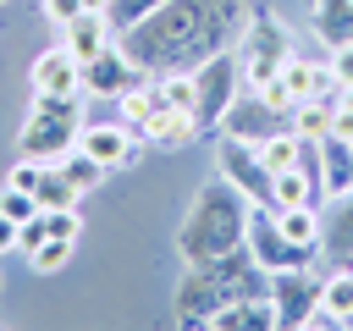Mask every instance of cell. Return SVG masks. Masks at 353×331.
Returning <instances> with one entry per match:
<instances>
[{"instance_id":"obj_12","label":"cell","mask_w":353,"mask_h":331,"mask_svg":"<svg viewBox=\"0 0 353 331\" xmlns=\"http://www.w3.org/2000/svg\"><path fill=\"white\" fill-rule=\"evenodd\" d=\"M276 116H281V110H276L259 88L243 83V94H237L232 110L221 116V132H226V138H243V143H265V138L276 132Z\"/></svg>"},{"instance_id":"obj_16","label":"cell","mask_w":353,"mask_h":331,"mask_svg":"<svg viewBox=\"0 0 353 331\" xmlns=\"http://www.w3.org/2000/svg\"><path fill=\"white\" fill-rule=\"evenodd\" d=\"M276 77H281V88H287V99H292V105L336 94V77H331V66H320V61H309V55H292V61H287Z\"/></svg>"},{"instance_id":"obj_18","label":"cell","mask_w":353,"mask_h":331,"mask_svg":"<svg viewBox=\"0 0 353 331\" xmlns=\"http://www.w3.org/2000/svg\"><path fill=\"white\" fill-rule=\"evenodd\" d=\"M61 33H66L61 44H66L77 61H94L105 44H116V22H110V11H83V17H77V22H66Z\"/></svg>"},{"instance_id":"obj_31","label":"cell","mask_w":353,"mask_h":331,"mask_svg":"<svg viewBox=\"0 0 353 331\" xmlns=\"http://www.w3.org/2000/svg\"><path fill=\"white\" fill-rule=\"evenodd\" d=\"M39 11H44V22L66 28V22H77V17L88 11V0H39Z\"/></svg>"},{"instance_id":"obj_9","label":"cell","mask_w":353,"mask_h":331,"mask_svg":"<svg viewBox=\"0 0 353 331\" xmlns=\"http://www.w3.org/2000/svg\"><path fill=\"white\" fill-rule=\"evenodd\" d=\"M215 166H221V177L237 182L254 204H270V166L259 160V143H243V138H226V132H221Z\"/></svg>"},{"instance_id":"obj_8","label":"cell","mask_w":353,"mask_h":331,"mask_svg":"<svg viewBox=\"0 0 353 331\" xmlns=\"http://www.w3.org/2000/svg\"><path fill=\"white\" fill-rule=\"evenodd\" d=\"M320 281L314 265H298V270H276L270 276V309H276V331H303L320 320Z\"/></svg>"},{"instance_id":"obj_11","label":"cell","mask_w":353,"mask_h":331,"mask_svg":"<svg viewBox=\"0 0 353 331\" xmlns=\"http://www.w3.org/2000/svg\"><path fill=\"white\" fill-rule=\"evenodd\" d=\"M28 88H33V94H55V99H83V61H77L66 44H55V50L33 55Z\"/></svg>"},{"instance_id":"obj_3","label":"cell","mask_w":353,"mask_h":331,"mask_svg":"<svg viewBox=\"0 0 353 331\" xmlns=\"http://www.w3.org/2000/svg\"><path fill=\"white\" fill-rule=\"evenodd\" d=\"M270 292V270L248 254V248H232L210 265H182V281H176V320L182 325H210L215 309L237 303V298H265Z\"/></svg>"},{"instance_id":"obj_24","label":"cell","mask_w":353,"mask_h":331,"mask_svg":"<svg viewBox=\"0 0 353 331\" xmlns=\"http://www.w3.org/2000/svg\"><path fill=\"white\" fill-rule=\"evenodd\" d=\"M276 226L292 237V243H309V248H320V204H287V210H276Z\"/></svg>"},{"instance_id":"obj_1","label":"cell","mask_w":353,"mask_h":331,"mask_svg":"<svg viewBox=\"0 0 353 331\" xmlns=\"http://www.w3.org/2000/svg\"><path fill=\"white\" fill-rule=\"evenodd\" d=\"M243 22H248V0H165L116 39L143 77H165V72H193L215 50H232Z\"/></svg>"},{"instance_id":"obj_21","label":"cell","mask_w":353,"mask_h":331,"mask_svg":"<svg viewBox=\"0 0 353 331\" xmlns=\"http://www.w3.org/2000/svg\"><path fill=\"white\" fill-rule=\"evenodd\" d=\"M287 204H325V188L320 177H309L303 166H287L270 177V210H287Z\"/></svg>"},{"instance_id":"obj_2","label":"cell","mask_w":353,"mask_h":331,"mask_svg":"<svg viewBox=\"0 0 353 331\" xmlns=\"http://www.w3.org/2000/svg\"><path fill=\"white\" fill-rule=\"evenodd\" d=\"M248 215H254V199L237 182H226L221 171L204 177L193 204H188V215H182V226H176V259L182 265H210V259L243 248Z\"/></svg>"},{"instance_id":"obj_20","label":"cell","mask_w":353,"mask_h":331,"mask_svg":"<svg viewBox=\"0 0 353 331\" xmlns=\"http://www.w3.org/2000/svg\"><path fill=\"white\" fill-rule=\"evenodd\" d=\"M309 33L331 50L353 39V0H309Z\"/></svg>"},{"instance_id":"obj_22","label":"cell","mask_w":353,"mask_h":331,"mask_svg":"<svg viewBox=\"0 0 353 331\" xmlns=\"http://www.w3.org/2000/svg\"><path fill=\"white\" fill-rule=\"evenodd\" d=\"M320 320L325 325H353V265H342L320 281Z\"/></svg>"},{"instance_id":"obj_28","label":"cell","mask_w":353,"mask_h":331,"mask_svg":"<svg viewBox=\"0 0 353 331\" xmlns=\"http://www.w3.org/2000/svg\"><path fill=\"white\" fill-rule=\"evenodd\" d=\"M66 259H72V237H44L39 248H28V265H33L39 276H55Z\"/></svg>"},{"instance_id":"obj_34","label":"cell","mask_w":353,"mask_h":331,"mask_svg":"<svg viewBox=\"0 0 353 331\" xmlns=\"http://www.w3.org/2000/svg\"><path fill=\"white\" fill-rule=\"evenodd\" d=\"M17 248H22V226L11 215H0V254H17Z\"/></svg>"},{"instance_id":"obj_32","label":"cell","mask_w":353,"mask_h":331,"mask_svg":"<svg viewBox=\"0 0 353 331\" xmlns=\"http://www.w3.org/2000/svg\"><path fill=\"white\" fill-rule=\"evenodd\" d=\"M331 132L353 138V88H336L331 94Z\"/></svg>"},{"instance_id":"obj_7","label":"cell","mask_w":353,"mask_h":331,"mask_svg":"<svg viewBox=\"0 0 353 331\" xmlns=\"http://www.w3.org/2000/svg\"><path fill=\"white\" fill-rule=\"evenodd\" d=\"M243 248L276 276V270H298V265H314L320 259V248H309V243H292L281 226H276V210L270 204H254V215H248V237H243Z\"/></svg>"},{"instance_id":"obj_10","label":"cell","mask_w":353,"mask_h":331,"mask_svg":"<svg viewBox=\"0 0 353 331\" xmlns=\"http://www.w3.org/2000/svg\"><path fill=\"white\" fill-rule=\"evenodd\" d=\"M138 77H143V72H138V66H132V55L121 50V39H116V44H105L94 61H83V94H88V99H121Z\"/></svg>"},{"instance_id":"obj_35","label":"cell","mask_w":353,"mask_h":331,"mask_svg":"<svg viewBox=\"0 0 353 331\" xmlns=\"http://www.w3.org/2000/svg\"><path fill=\"white\" fill-rule=\"evenodd\" d=\"M0 6H6V0H0Z\"/></svg>"},{"instance_id":"obj_29","label":"cell","mask_w":353,"mask_h":331,"mask_svg":"<svg viewBox=\"0 0 353 331\" xmlns=\"http://www.w3.org/2000/svg\"><path fill=\"white\" fill-rule=\"evenodd\" d=\"M0 215H11L17 226H28V221L39 215V199H33L28 188H17V182H6V188H0Z\"/></svg>"},{"instance_id":"obj_26","label":"cell","mask_w":353,"mask_h":331,"mask_svg":"<svg viewBox=\"0 0 353 331\" xmlns=\"http://www.w3.org/2000/svg\"><path fill=\"white\" fill-rule=\"evenodd\" d=\"M55 166H61V171H66V177L77 182V193H94V188H99V182L110 177V171H105V166H99V160H94V154L83 149V143H77V149H66V154H61Z\"/></svg>"},{"instance_id":"obj_23","label":"cell","mask_w":353,"mask_h":331,"mask_svg":"<svg viewBox=\"0 0 353 331\" xmlns=\"http://www.w3.org/2000/svg\"><path fill=\"white\" fill-rule=\"evenodd\" d=\"M33 199H39V210H72L83 193H77V182L50 160V166H44V177H39V188H33Z\"/></svg>"},{"instance_id":"obj_13","label":"cell","mask_w":353,"mask_h":331,"mask_svg":"<svg viewBox=\"0 0 353 331\" xmlns=\"http://www.w3.org/2000/svg\"><path fill=\"white\" fill-rule=\"evenodd\" d=\"M77 143H83L105 171H121V166H132V160L143 154V138H138L127 121H88Z\"/></svg>"},{"instance_id":"obj_25","label":"cell","mask_w":353,"mask_h":331,"mask_svg":"<svg viewBox=\"0 0 353 331\" xmlns=\"http://www.w3.org/2000/svg\"><path fill=\"white\" fill-rule=\"evenodd\" d=\"M298 149H303V132H298V127H276V132L259 143V160H265V166H270V177H276V171L298 166Z\"/></svg>"},{"instance_id":"obj_5","label":"cell","mask_w":353,"mask_h":331,"mask_svg":"<svg viewBox=\"0 0 353 331\" xmlns=\"http://www.w3.org/2000/svg\"><path fill=\"white\" fill-rule=\"evenodd\" d=\"M298 50H292V33H287V22L270 11V6H248V22H243V33H237V61H243V83L248 88H259V83H270L287 61H292Z\"/></svg>"},{"instance_id":"obj_30","label":"cell","mask_w":353,"mask_h":331,"mask_svg":"<svg viewBox=\"0 0 353 331\" xmlns=\"http://www.w3.org/2000/svg\"><path fill=\"white\" fill-rule=\"evenodd\" d=\"M165 0H110V22H116V33H127L132 22H143L149 11H160Z\"/></svg>"},{"instance_id":"obj_27","label":"cell","mask_w":353,"mask_h":331,"mask_svg":"<svg viewBox=\"0 0 353 331\" xmlns=\"http://www.w3.org/2000/svg\"><path fill=\"white\" fill-rule=\"evenodd\" d=\"M292 127H298L303 138H325V132H331V94H325V99L292 105Z\"/></svg>"},{"instance_id":"obj_17","label":"cell","mask_w":353,"mask_h":331,"mask_svg":"<svg viewBox=\"0 0 353 331\" xmlns=\"http://www.w3.org/2000/svg\"><path fill=\"white\" fill-rule=\"evenodd\" d=\"M320 182H325V199L353 193V138H342V132L320 138Z\"/></svg>"},{"instance_id":"obj_4","label":"cell","mask_w":353,"mask_h":331,"mask_svg":"<svg viewBox=\"0 0 353 331\" xmlns=\"http://www.w3.org/2000/svg\"><path fill=\"white\" fill-rule=\"evenodd\" d=\"M83 138V105L77 99H55V94H33V110L17 132V154L33 160H61L66 149H77Z\"/></svg>"},{"instance_id":"obj_14","label":"cell","mask_w":353,"mask_h":331,"mask_svg":"<svg viewBox=\"0 0 353 331\" xmlns=\"http://www.w3.org/2000/svg\"><path fill=\"white\" fill-rule=\"evenodd\" d=\"M160 88V83H154ZM149 149H188L193 138H199V121H193V110H176V105H154V116L143 121V132H138Z\"/></svg>"},{"instance_id":"obj_19","label":"cell","mask_w":353,"mask_h":331,"mask_svg":"<svg viewBox=\"0 0 353 331\" xmlns=\"http://www.w3.org/2000/svg\"><path fill=\"white\" fill-rule=\"evenodd\" d=\"M210 331H276L270 292H265V298H237V303L215 309V314H210Z\"/></svg>"},{"instance_id":"obj_33","label":"cell","mask_w":353,"mask_h":331,"mask_svg":"<svg viewBox=\"0 0 353 331\" xmlns=\"http://www.w3.org/2000/svg\"><path fill=\"white\" fill-rule=\"evenodd\" d=\"M325 66H331V77H336V88H353V39H347V44H331V55H325Z\"/></svg>"},{"instance_id":"obj_6","label":"cell","mask_w":353,"mask_h":331,"mask_svg":"<svg viewBox=\"0 0 353 331\" xmlns=\"http://www.w3.org/2000/svg\"><path fill=\"white\" fill-rule=\"evenodd\" d=\"M193 116H199V132H221V116L232 110V99L243 94V61H237V44L232 50H215L210 61L193 66Z\"/></svg>"},{"instance_id":"obj_15","label":"cell","mask_w":353,"mask_h":331,"mask_svg":"<svg viewBox=\"0 0 353 331\" xmlns=\"http://www.w3.org/2000/svg\"><path fill=\"white\" fill-rule=\"evenodd\" d=\"M320 254L336 265H353V193L347 199H325L320 204Z\"/></svg>"}]
</instances>
